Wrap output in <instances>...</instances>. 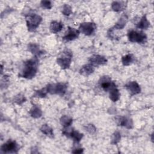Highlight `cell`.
Returning <instances> with one entry per match:
<instances>
[{
  "label": "cell",
  "instance_id": "obj_18",
  "mask_svg": "<svg viewBox=\"0 0 154 154\" xmlns=\"http://www.w3.org/2000/svg\"><path fill=\"white\" fill-rule=\"evenodd\" d=\"M120 93L117 88H114L109 91V98L113 102H116L120 98Z\"/></svg>",
  "mask_w": 154,
  "mask_h": 154
},
{
  "label": "cell",
  "instance_id": "obj_10",
  "mask_svg": "<svg viewBox=\"0 0 154 154\" xmlns=\"http://www.w3.org/2000/svg\"><path fill=\"white\" fill-rule=\"evenodd\" d=\"M79 34V30H77L75 28H72L69 27L67 32L65 34V35L63 37V39L66 42H69L71 40H73L75 38H78Z\"/></svg>",
  "mask_w": 154,
  "mask_h": 154
},
{
  "label": "cell",
  "instance_id": "obj_1",
  "mask_svg": "<svg viewBox=\"0 0 154 154\" xmlns=\"http://www.w3.org/2000/svg\"><path fill=\"white\" fill-rule=\"evenodd\" d=\"M37 65L38 60L37 57H34L32 59L26 61L24 63L23 69L19 76L27 79L33 78L37 72Z\"/></svg>",
  "mask_w": 154,
  "mask_h": 154
},
{
  "label": "cell",
  "instance_id": "obj_25",
  "mask_svg": "<svg viewBox=\"0 0 154 154\" xmlns=\"http://www.w3.org/2000/svg\"><path fill=\"white\" fill-rule=\"evenodd\" d=\"M120 134L118 132H114L111 137V143L112 144H116L118 143L120 140Z\"/></svg>",
  "mask_w": 154,
  "mask_h": 154
},
{
  "label": "cell",
  "instance_id": "obj_17",
  "mask_svg": "<svg viewBox=\"0 0 154 154\" xmlns=\"http://www.w3.org/2000/svg\"><path fill=\"white\" fill-rule=\"evenodd\" d=\"M128 20V17L126 16H122L120 19L119 20V21L116 23L115 26H114V28L117 29H122L126 25V22Z\"/></svg>",
  "mask_w": 154,
  "mask_h": 154
},
{
  "label": "cell",
  "instance_id": "obj_19",
  "mask_svg": "<svg viewBox=\"0 0 154 154\" xmlns=\"http://www.w3.org/2000/svg\"><path fill=\"white\" fill-rule=\"evenodd\" d=\"M72 123V119L67 116H63L60 119V123L64 128H67L70 126Z\"/></svg>",
  "mask_w": 154,
  "mask_h": 154
},
{
  "label": "cell",
  "instance_id": "obj_12",
  "mask_svg": "<svg viewBox=\"0 0 154 154\" xmlns=\"http://www.w3.org/2000/svg\"><path fill=\"white\" fill-rule=\"evenodd\" d=\"M63 133L66 135H68L69 137H71L73 139L74 141H76V142H79L82 138L83 137V134L79 133V132L71 129L70 131H66V130H64Z\"/></svg>",
  "mask_w": 154,
  "mask_h": 154
},
{
  "label": "cell",
  "instance_id": "obj_9",
  "mask_svg": "<svg viewBox=\"0 0 154 154\" xmlns=\"http://www.w3.org/2000/svg\"><path fill=\"white\" fill-rule=\"evenodd\" d=\"M101 87L105 91H110L116 88V85L114 82H111L110 79L106 76H104L101 79Z\"/></svg>",
  "mask_w": 154,
  "mask_h": 154
},
{
  "label": "cell",
  "instance_id": "obj_6",
  "mask_svg": "<svg viewBox=\"0 0 154 154\" xmlns=\"http://www.w3.org/2000/svg\"><path fill=\"white\" fill-rule=\"evenodd\" d=\"M95 29L96 25L94 23L91 22H85L80 25L79 27V32H81L85 35H90L94 31Z\"/></svg>",
  "mask_w": 154,
  "mask_h": 154
},
{
  "label": "cell",
  "instance_id": "obj_15",
  "mask_svg": "<svg viewBox=\"0 0 154 154\" xmlns=\"http://www.w3.org/2000/svg\"><path fill=\"white\" fill-rule=\"evenodd\" d=\"M63 27V25L61 22L52 21L50 25V30L52 32L56 33L61 30Z\"/></svg>",
  "mask_w": 154,
  "mask_h": 154
},
{
  "label": "cell",
  "instance_id": "obj_16",
  "mask_svg": "<svg viewBox=\"0 0 154 154\" xmlns=\"http://www.w3.org/2000/svg\"><path fill=\"white\" fill-rule=\"evenodd\" d=\"M150 25V22L147 20L146 16H144L141 17L140 22L137 25V28L140 29H146Z\"/></svg>",
  "mask_w": 154,
  "mask_h": 154
},
{
  "label": "cell",
  "instance_id": "obj_31",
  "mask_svg": "<svg viewBox=\"0 0 154 154\" xmlns=\"http://www.w3.org/2000/svg\"><path fill=\"white\" fill-rule=\"evenodd\" d=\"M75 150H73L72 151L73 153H81L82 152H83V149H75Z\"/></svg>",
  "mask_w": 154,
  "mask_h": 154
},
{
  "label": "cell",
  "instance_id": "obj_30",
  "mask_svg": "<svg viewBox=\"0 0 154 154\" xmlns=\"http://www.w3.org/2000/svg\"><path fill=\"white\" fill-rule=\"evenodd\" d=\"M15 100H16L15 101L16 102H17L18 104H20V103L25 102V97H23V96L18 95L17 96H16Z\"/></svg>",
  "mask_w": 154,
  "mask_h": 154
},
{
  "label": "cell",
  "instance_id": "obj_8",
  "mask_svg": "<svg viewBox=\"0 0 154 154\" xmlns=\"http://www.w3.org/2000/svg\"><path fill=\"white\" fill-rule=\"evenodd\" d=\"M125 87L131 96L138 94L141 91V88L140 85L135 81L129 82L125 85Z\"/></svg>",
  "mask_w": 154,
  "mask_h": 154
},
{
  "label": "cell",
  "instance_id": "obj_5",
  "mask_svg": "<svg viewBox=\"0 0 154 154\" xmlns=\"http://www.w3.org/2000/svg\"><path fill=\"white\" fill-rule=\"evenodd\" d=\"M42 20V17L38 15H29L28 17L26 19V23L28 30L29 31H34L40 24Z\"/></svg>",
  "mask_w": 154,
  "mask_h": 154
},
{
  "label": "cell",
  "instance_id": "obj_28",
  "mask_svg": "<svg viewBox=\"0 0 154 154\" xmlns=\"http://www.w3.org/2000/svg\"><path fill=\"white\" fill-rule=\"evenodd\" d=\"M41 6L43 8L50 9L52 7V4L49 1H41Z\"/></svg>",
  "mask_w": 154,
  "mask_h": 154
},
{
  "label": "cell",
  "instance_id": "obj_4",
  "mask_svg": "<svg viewBox=\"0 0 154 154\" xmlns=\"http://www.w3.org/2000/svg\"><path fill=\"white\" fill-rule=\"evenodd\" d=\"M67 86L64 84H49L46 87L47 91L51 94H58L60 95H63L66 91Z\"/></svg>",
  "mask_w": 154,
  "mask_h": 154
},
{
  "label": "cell",
  "instance_id": "obj_7",
  "mask_svg": "<svg viewBox=\"0 0 154 154\" xmlns=\"http://www.w3.org/2000/svg\"><path fill=\"white\" fill-rule=\"evenodd\" d=\"M1 150L5 153H15L18 150V146L15 141L8 140L1 146Z\"/></svg>",
  "mask_w": 154,
  "mask_h": 154
},
{
  "label": "cell",
  "instance_id": "obj_2",
  "mask_svg": "<svg viewBox=\"0 0 154 154\" xmlns=\"http://www.w3.org/2000/svg\"><path fill=\"white\" fill-rule=\"evenodd\" d=\"M72 57V52L69 50H66L63 52V55L61 57H59L57 58V63L63 69L69 68L71 63Z\"/></svg>",
  "mask_w": 154,
  "mask_h": 154
},
{
  "label": "cell",
  "instance_id": "obj_14",
  "mask_svg": "<svg viewBox=\"0 0 154 154\" xmlns=\"http://www.w3.org/2000/svg\"><path fill=\"white\" fill-rule=\"evenodd\" d=\"M94 70V67L91 64H85L79 70L81 75L84 76H87L92 73Z\"/></svg>",
  "mask_w": 154,
  "mask_h": 154
},
{
  "label": "cell",
  "instance_id": "obj_20",
  "mask_svg": "<svg viewBox=\"0 0 154 154\" xmlns=\"http://www.w3.org/2000/svg\"><path fill=\"white\" fill-rule=\"evenodd\" d=\"M134 58L132 54H128L123 57L122 58V62L124 66H128L134 61Z\"/></svg>",
  "mask_w": 154,
  "mask_h": 154
},
{
  "label": "cell",
  "instance_id": "obj_27",
  "mask_svg": "<svg viewBox=\"0 0 154 154\" xmlns=\"http://www.w3.org/2000/svg\"><path fill=\"white\" fill-rule=\"evenodd\" d=\"M47 92L48 91H47L46 88H43V89H42L40 90L37 91L35 92V94H34V96H38V97H43L46 96Z\"/></svg>",
  "mask_w": 154,
  "mask_h": 154
},
{
  "label": "cell",
  "instance_id": "obj_11",
  "mask_svg": "<svg viewBox=\"0 0 154 154\" xmlns=\"http://www.w3.org/2000/svg\"><path fill=\"white\" fill-rule=\"evenodd\" d=\"M89 61L93 65H102L106 63V59L99 55H94L89 58Z\"/></svg>",
  "mask_w": 154,
  "mask_h": 154
},
{
  "label": "cell",
  "instance_id": "obj_22",
  "mask_svg": "<svg viewBox=\"0 0 154 154\" xmlns=\"http://www.w3.org/2000/svg\"><path fill=\"white\" fill-rule=\"evenodd\" d=\"M28 50L34 55H39L42 54V51L39 49V46L35 44H29L28 45Z\"/></svg>",
  "mask_w": 154,
  "mask_h": 154
},
{
  "label": "cell",
  "instance_id": "obj_23",
  "mask_svg": "<svg viewBox=\"0 0 154 154\" xmlns=\"http://www.w3.org/2000/svg\"><path fill=\"white\" fill-rule=\"evenodd\" d=\"M30 114L34 118H38L42 116V111L38 107H33L30 110Z\"/></svg>",
  "mask_w": 154,
  "mask_h": 154
},
{
  "label": "cell",
  "instance_id": "obj_26",
  "mask_svg": "<svg viewBox=\"0 0 154 154\" xmlns=\"http://www.w3.org/2000/svg\"><path fill=\"white\" fill-rule=\"evenodd\" d=\"M62 13L66 15V16H69L71 13H72V10H71V7L69 5H64L63 6V11Z\"/></svg>",
  "mask_w": 154,
  "mask_h": 154
},
{
  "label": "cell",
  "instance_id": "obj_21",
  "mask_svg": "<svg viewBox=\"0 0 154 154\" xmlns=\"http://www.w3.org/2000/svg\"><path fill=\"white\" fill-rule=\"evenodd\" d=\"M40 131L45 134H46L49 137H53V131L52 129L49 126H48L47 125H42V126L40 128Z\"/></svg>",
  "mask_w": 154,
  "mask_h": 154
},
{
  "label": "cell",
  "instance_id": "obj_3",
  "mask_svg": "<svg viewBox=\"0 0 154 154\" xmlns=\"http://www.w3.org/2000/svg\"><path fill=\"white\" fill-rule=\"evenodd\" d=\"M129 40L131 42H137L138 43H143L146 42L147 37L143 32H137L132 30L128 34Z\"/></svg>",
  "mask_w": 154,
  "mask_h": 154
},
{
  "label": "cell",
  "instance_id": "obj_13",
  "mask_svg": "<svg viewBox=\"0 0 154 154\" xmlns=\"http://www.w3.org/2000/svg\"><path fill=\"white\" fill-rule=\"evenodd\" d=\"M116 122L119 126H124L128 128H131L132 125L131 120L128 119L124 117H116Z\"/></svg>",
  "mask_w": 154,
  "mask_h": 154
},
{
  "label": "cell",
  "instance_id": "obj_24",
  "mask_svg": "<svg viewBox=\"0 0 154 154\" xmlns=\"http://www.w3.org/2000/svg\"><path fill=\"white\" fill-rule=\"evenodd\" d=\"M111 8L114 11H119L120 10H122L123 8V5L122 4V2H118V1H114L111 4Z\"/></svg>",
  "mask_w": 154,
  "mask_h": 154
},
{
  "label": "cell",
  "instance_id": "obj_29",
  "mask_svg": "<svg viewBox=\"0 0 154 154\" xmlns=\"http://www.w3.org/2000/svg\"><path fill=\"white\" fill-rule=\"evenodd\" d=\"M86 131H87L90 134H93L96 131V128L93 125L90 124L86 126Z\"/></svg>",
  "mask_w": 154,
  "mask_h": 154
}]
</instances>
